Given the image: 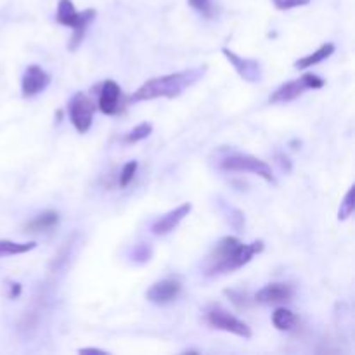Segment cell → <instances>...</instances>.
<instances>
[{"mask_svg": "<svg viewBox=\"0 0 355 355\" xmlns=\"http://www.w3.org/2000/svg\"><path fill=\"white\" fill-rule=\"evenodd\" d=\"M262 252L263 241H253L250 245H245L234 236H227V238L220 239L210 252L207 263H205V274L218 276V274L234 272L252 262L253 257Z\"/></svg>", "mask_w": 355, "mask_h": 355, "instance_id": "cell-1", "label": "cell"}, {"mask_svg": "<svg viewBox=\"0 0 355 355\" xmlns=\"http://www.w3.org/2000/svg\"><path fill=\"white\" fill-rule=\"evenodd\" d=\"M205 69L207 68L203 66V68L186 69V71L170 73V75L148 80L132 94L130 101L132 103H141V101H153L159 99V97H166V99L179 97L184 90L189 89L203 76Z\"/></svg>", "mask_w": 355, "mask_h": 355, "instance_id": "cell-2", "label": "cell"}, {"mask_svg": "<svg viewBox=\"0 0 355 355\" xmlns=\"http://www.w3.org/2000/svg\"><path fill=\"white\" fill-rule=\"evenodd\" d=\"M96 19V9H85L82 12L75 9V3L71 0H59L55 21L62 26H69L73 30L71 42H69V51H76L83 40L87 28Z\"/></svg>", "mask_w": 355, "mask_h": 355, "instance_id": "cell-3", "label": "cell"}, {"mask_svg": "<svg viewBox=\"0 0 355 355\" xmlns=\"http://www.w3.org/2000/svg\"><path fill=\"white\" fill-rule=\"evenodd\" d=\"M218 168L225 170V172H250L255 173V175L262 177L267 182H274V173L270 168L269 163H266L263 159L255 158L252 155H243V153H231L229 156L218 162Z\"/></svg>", "mask_w": 355, "mask_h": 355, "instance_id": "cell-4", "label": "cell"}, {"mask_svg": "<svg viewBox=\"0 0 355 355\" xmlns=\"http://www.w3.org/2000/svg\"><path fill=\"white\" fill-rule=\"evenodd\" d=\"M207 321L215 329L241 336V338H252V329H250V326L222 307H211L207 312Z\"/></svg>", "mask_w": 355, "mask_h": 355, "instance_id": "cell-5", "label": "cell"}, {"mask_svg": "<svg viewBox=\"0 0 355 355\" xmlns=\"http://www.w3.org/2000/svg\"><path fill=\"white\" fill-rule=\"evenodd\" d=\"M94 110H96V106H94L92 99L89 96H85L83 92H76L69 99V120H71L73 127L78 130V134H87L89 128L92 127Z\"/></svg>", "mask_w": 355, "mask_h": 355, "instance_id": "cell-6", "label": "cell"}, {"mask_svg": "<svg viewBox=\"0 0 355 355\" xmlns=\"http://www.w3.org/2000/svg\"><path fill=\"white\" fill-rule=\"evenodd\" d=\"M51 85V75L37 64H30L24 71L21 80V90L24 97H33L37 94L44 92Z\"/></svg>", "mask_w": 355, "mask_h": 355, "instance_id": "cell-7", "label": "cell"}, {"mask_svg": "<svg viewBox=\"0 0 355 355\" xmlns=\"http://www.w3.org/2000/svg\"><path fill=\"white\" fill-rule=\"evenodd\" d=\"M222 54L234 66V69L239 73L243 80H246V82H260L262 80V66H260L257 59L241 58V55L229 51V49H222Z\"/></svg>", "mask_w": 355, "mask_h": 355, "instance_id": "cell-8", "label": "cell"}, {"mask_svg": "<svg viewBox=\"0 0 355 355\" xmlns=\"http://www.w3.org/2000/svg\"><path fill=\"white\" fill-rule=\"evenodd\" d=\"M180 291H182V286H180L179 281L163 279L153 284V286L148 290V293H146V297H148V300L151 302V304L166 305V304H172L173 300H177Z\"/></svg>", "mask_w": 355, "mask_h": 355, "instance_id": "cell-9", "label": "cell"}, {"mask_svg": "<svg viewBox=\"0 0 355 355\" xmlns=\"http://www.w3.org/2000/svg\"><path fill=\"white\" fill-rule=\"evenodd\" d=\"M193 210V205L191 203H182L180 207H177L175 210L168 211L163 217H159L158 220H155V224L151 225V231L155 236H166L172 231H175L179 227L180 222L189 215V211Z\"/></svg>", "mask_w": 355, "mask_h": 355, "instance_id": "cell-10", "label": "cell"}, {"mask_svg": "<svg viewBox=\"0 0 355 355\" xmlns=\"http://www.w3.org/2000/svg\"><path fill=\"white\" fill-rule=\"evenodd\" d=\"M120 97L121 89L113 80H106L101 87L99 94V110L104 114H118L120 113Z\"/></svg>", "mask_w": 355, "mask_h": 355, "instance_id": "cell-11", "label": "cell"}, {"mask_svg": "<svg viewBox=\"0 0 355 355\" xmlns=\"http://www.w3.org/2000/svg\"><path fill=\"white\" fill-rule=\"evenodd\" d=\"M293 297V288L284 283H272L263 286L259 293L255 295V300L259 304H283V302L291 300Z\"/></svg>", "mask_w": 355, "mask_h": 355, "instance_id": "cell-12", "label": "cell"}, {"mask_svg": "<svg viewBox=\"0 0 355 355\" xmlns=\"http://www.w3.org/2000/svg\"><path fill=\"white\" fill-rule=\"evenodd\" d=\"M307 90L305 87L304 80L298 78L293 80V82H286L279 87L277 90H274L272 96L269 97V103L270 104H284V103H291V101L298 99L302 94Z\"/></svg>", "mask_w": 355, "mask_h": 355, "instance_id": "cell-13", "label": "cell"}, {"mask_svg": "<svg viewBox=\"0 0 355 355\" xmlns=\"http://www.w3.org/2000/svg\"><path fill=\"white\" fill-rule=\"evenodd\" d=\"M59 214L55 210H45L26 222L24 229L28 232H49L59 224Z\"/></svg>", "mask_w": 355, "mask_h": 355, "instance_id": "cell-14", "label": "cell"}, {"mask_svg": "<svg viewBox=\"0 0 355 355\" xmlns=\"http://www.w3.org/2000/svg\"><path fill=\"white\" fill-rule=\"evenodd\" d=\"M333 52H335V44H331V42H329V44L321 45V47H319L318 51L312 52V54L298 59V61L295 62V69H307L311 68V66L319 64V62H322L324 59H328Z\"/></svg>", "mask_w": 355, "mask_h": 355, "instance_id": "cell-15", "label": "cell"}, {"mask_svg": "<svg viewBox=\"0 0 355 355\" xmlns=\"http://www.w3.org/2000/svg\"><path fill=\"white\" fill-rule=\"evenodd\" d=\"M272 324L276 326V329H279V331H288V329H291L297 324V315L291 311H288V309L279 307L276 309V312L272 314Z\"/></svg>", "mask_w": 355, "mask_h": 355, "instance_id": "cell-16", "label": "cell"}, {"mask_svg": "<svg viewBox=\"0 0 355 355\" xmlns=\"http://www.w3.org/2000/svg\"><path fill=\"white\" fill-rule=\"evenodd\" d=\"M37 246V243H14V241H0V257L7 255H21V253H28Z\"/></svg>", "mask_w": 355, "mask_h": 355, "instance_id": "cell-17", "label": "cell"}, {"mask_svg": "<svg viewBox=\"0 0 355 355\" xmlns=\"http://www.w3.org/2000/svg\"><path fill=\"white\" fill-rule=\"evenodd\" d=\"M151 132H153V125L148 123V121H144V123L137 125V127L132 128V130L125 135V142H127V144H135V142L139 141H144V139H148L149 135H151Z\"/></svg>", "mask_w": 355, "mask_h": 355, "instance_id": "cell-18", "label": "cell"}, {"mask_svg": "<svg viewBox=\"0 0 355 355\" xmlns=\"http://www.w3.org/2000/svg\"><path fill=\"white\" fill-rule=\"evenodd\" d=\"M354 186H350V189L347 191L345 198H343L342 205H340V211H338V220L343 222L347 220V218L350 217V215L354 214L355 210V203H354Z\"/></svg>", "mask_w": 355, "mask_h": 355, "instance_id": "cell-19", "label": "cell"}, {"mask_svg": "<svg viewBox=\"0 0 355 355\" xmlns=\"http://www.w3.org/2000/svg\"><path fill=\"white\" fill-rule=\"evenodd\" d=\"M137 168H139V163L134 162V159L128 163H125L123 170H121V173H120V186L121 187H127L128 184L134 180L135 173H137Z\"/></svg>", "mask_w": 355, "mask_h": 355, "instance_id": "cell-20", "label": "cell"}, {"mask_svg": "<svg viewBox=\"0 0 355 355\" xmlns=\"http://www.w3.org/2000/svg\"><path fill=\"white\" fill-rule=\"evenodd\" d=\"M187 3L207 17H210L211 14H214V9H211V0H187Z\"/></svg>", "mask_w": 355, "mask_h": 355, "instance_id": "cell-21", "label": "cell"}, {"mask_svg": "<svg viewBox=\"0 0 355 355\" xmlns=\"http://www.w3.org/2000/svg\"><path fill=\"white\" fill-rule=\"evenodd\" d=\"M272 3L276 6V9L288 10V9H295V7L309 6L311 0H272Z\"/></svg>", "mask_w": 355, "mask_h": 355, "instance_id": "cell-22", "label": "cell"}, {"mask_svg": "<svg viewBox=\"0 0 355 355\" xmlns=\"http://www.w3.org/2000/svg\"><path fill=\"white\" fill-rule=\"evenodd\" d=\"M302 80H304L307 90H318L324 87V80L318 75H312V73H305V75L302 76Z\"/></svg>", "mask_w": 355, "mask_h": 355, "instance_id": "cell-23", "label": "cell"}, {"mask_svg": "<svg viewBox=\"0 0 355 355\" xmlns=\"http://www.w3.org/2000/svg\"><path fill=\"white\" fill-rule=\"evenodd\" d=\"M10 298H16V297H19V293L21 291H23V286H21L19 283H14V284H10Z\"/></svg>", "mask_w": 355, "mask_h": 355, "instance_id": "cell-24", "label": "cell"}, {"mask_svg": "<svg viewBox=\"0 0 355 355\" xmlns=\"http://www.w3.org/2000/svg\"><path fill=\"white\" fill-rule=\"evenodd\" d=\"M80 354H99V355H106L107 352H104V350H99V349H82V350H80Z\"/></svg>", "mask_w": 355, "mask_h": 355, "instance_id": "cell-25", "label": "cell"}]
</instances>
